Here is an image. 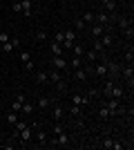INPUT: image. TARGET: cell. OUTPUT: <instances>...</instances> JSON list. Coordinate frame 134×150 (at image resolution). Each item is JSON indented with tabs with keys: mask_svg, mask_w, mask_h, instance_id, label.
<instances>
[{
	"mask_svg": "<svg viewBox=\"0 0 134 150\" xmlns=\"http://www.w3.org/2000/svg\"><path fill=\"white\" fill-rule=\"evenodd\" d=\"M11 11H16V13L22 11V5H20V0H13V2H11Z\"/></svg>",
	"mask_w": 134,
	"mask_h": 150,
	"instance_id": "d6a6232c",
	"label": "cell"
},
{
	"mask_svg": "<svg viewBox=\"0 0 134 150\" xmlns=\"http://www.w3.org/2000/svg\"><path fill=\"white\" fill-rule=\"evenodd\" d=\"M49 105H51L49 96H40V99H38V108H40V110H43V108H49Z\"/></svg>",
	"mask_w": 134,
	"mask_h": 150,
	"instance_id": "603a6c76",
	"label": "cell"
},
{
	"mask_svg": "<svg viewBox=\"0 0 134 150\" xmlns=\"http://www.w3.org/2000/svg\"><path fill=\"white\" fill-rule=\"evenodd\" d=\"M105 65H107V76H109V81H114V79H119V76H121V65H119L116 61L105 58Z\"/></svg>",
	"mask_w": 134,
	"mask_h": 150,
	"instance_id": "5b68a950",
	"label": "cell"
},
{
	"mask_svg": "<svg viewBox=\"0 0 134 150\" xmlns=\"http://www.w3.org/2000/svg\"><path fill=\"white\" fill-rule=\"evenodd\" d=\"M20 5H22V13H25V18H32V0H20Z\"/></svg>",
	"mask_w": 134,
	"mask_h": 150,
	"instance_id": "ac0fdd59",
	"label": "cell"
},
{
	"mask_svg": "<svg viewBox=\"0 0 134 150\" xmlns=\"http://www.w3.org/2000/svg\"><path fill=\"white\" fill-rule=\"evenodd\" d=\"M112 144H114V141H112L109 137H105V139H103V144H101V148H105V150H112Z\"/></svg>",
	"mask_w": 134,
	"mask_h": 150,
	"instance_id": "836d02e7",
	"label": "cell"
},
{
	"mask_svg": "<svg viewBox=\"0 0 134 150\" xmlns=\"http://www.w3.org/2000/svg\"><path fill=\"white\" fill-rule=\"evenodd\" d=\"M74 79H76V81H81V83H85V81H87V67L74 69Z\"/></svg>",
	"mask_w": 134,
	"mask_h": 150,
	"instance_id": "5bb4252c",
	"label": "cell"
},
{
	"mask_svg": "<svg viewBox=\"0 0 134 150\" xmlns=\"http://www.w3.org/2000/svg\"><path fill=\"white\" fill-rule=\"evenodd\" d=\"M49 52H51V54H54V56H63V45H60V43H56V40H51V43H49Z\"/></svg>",
	"mask_w": 134,
	"mask_h": 150,
	"instance_id": "4fadbf2b",
	"label": "cell"
},
{
	"mask_svg": "<svg viewBox=\"0 0 134 150\" xmlns=\"http://www.w3.org/2000/svg\"><path fill=\"white\" fill-rule=\"evenodd\" d=\"M47 81H49V83H54V85H58L60 90L65 88V83H63V74H60L58 69H54V72H49V74H47Z\"/></svg>",
	"mask_w": 134,
	"mask_h": 150,
	"instance_id": "52a82bcc",
	"label": "cell"
},
{
	"mask_svg": "<svg viewBox=\"0 0 134 150\" xmlns=\"http://www.w3.org/2000/svg\"><path fill=\"white\" fill-rule=\"evenodd\" d=\"M47 38H49V34H47L45 29H38V31H36V40H38V43H45Z\"/></svg>",
	"mask_w": 134,
	"mask_h": 150,
	"instance_id": "7402d4cb",
	"label": "cell"
},
{
	"mask_svg": "<svg viewBox=\"0 0 134 150\" xmlns=\"http://www.w3.org/2000/svg\"><path fill=\"white\" fill-rule=\"evenodd\" d=\"M36 125H38L36 121H32V123H27L25 128H22V130L18 132V137H16V139H18V141H20L22 146H25V144H29V141L34 139V130H36Z\"/></svg>",
	"mask_w": 134,
	"mask_h": 150,
	"instance_id": "7a4b0ae2",
	"label": "cell"
},
{
	"mask_svg": "<svg viewBox=\"0 0 134 150\" xmlns=\"http://www.w3.org/2000/svg\"><path fill=\"white\" fill-rule=\"evenodd\" d=\"M20 61H22V63L32 61V54H27V52H22V54H20Z\"/></svg>",
	"mask_w": 134,
	"mask_h": 150,
	"instance_id": "60d3db41",
	"label": "cell"
},
{
	"mask_svg": "<svg viewBox=\"0 0 134 150\" xmlns=\"http://www.w3.org/2000/svg\"><path fill=\"white\" fill-rule=\"evenodd\" d=\"M34 134H36V141H38L40 146H47V144H49V137H47V132H45V130H36Z\"/></svg>",
	"mask_w": 134,
	"mask_h": 150,
	"instance_id": "9a60e30c",
	"label": "cell"
},
{
	"mask_svg": "<svg viewBox=\"0 0 134 150\" xmlns=\"http://www.w3.org/2000/svg\"><path fill=\"white\" fill-rule=\"evenodd\" d=\"M20 112H22V114H32V112H34V105L29 103V101H25V103H22V110H20Z\"/></svg>",
	"mask_w": 134,
	"mask_h": 150,
	"instance_id": "83f0119b",
	"label": "cell"
},
{
	"mask_svg": "<svg viewBox=\"0 0 134 150\" xmlns=\"http://www.w3.org/2000/svg\"><path fill=\"white\" fill-rule=\"evenodd\" d=\"M9 110H13V112H20V110H22V101L13 99V103H11V105H9Z\"/></svg>",
	"mask_w": 134,
	"mask_h": 150,
	"instance_id": "484cf974",
	"label": "cell"
},
{
	"mask_svg": "<svg viewBox=\"0 0 134 150\" xmlns=\"http://www.w3.org/2000/svg\"><path fill=\"white\" fill-rule=\"evenodd\" d=\"M16 121H18V112H13V110H9V112H7V123H9V125H13Z\"/></svg>",
	"mask_w": 134,
	"mask_h": 150,
	"instance_id": "44dd1931",
	"label": "cell"
},
{
	"mask_svg": "<svg viewBox=\"0 0 134 150\" xmlns=\"http://www.w3.org/2000/svg\"><path fill=\"white\" fill-rule=\"evenodd\" d=\"M25 69H27V72H34V69H36V65H34V58L25 63Z\"/></svg>",
	"mask_w": 134,
	"mask_h": 150,
	"instance_id": "8d00e7d4",
	"label": "cell"
},
{
	"mask_svg": "<svg viewBox=\"0 0 134 150\" xmlns=\"http://www.w3.org/2000/svg\"><path fill=\"white\" fill-rule=\"evenodd\" d=\"M98 119H101V121H107V119H112V114H109V110H107L105 105H101V108H98Z\"/></svg>",
	"mask_w": 134,
	"mask_h": 150,
	"instance_id": "d6986e66",
	"label": "cell"
},
{
	"mask_svg": "<svg viewBox=\"0 0 134 150\" xmlns=\"http://www.w3.org/2000/svg\"><path fill=\"white\" fill-rule=\"evenodd\" d=\"M69 114L76 119V117H81V114H83V108H81V105H72V108H69Z\"/></svg>",
	"mask_w": 134,
	"mask_h": 150,
	"instance_id": "cb8c5ba5",
	"label": "cell"
},
{
	"mask_svg": "<svg viewBox=\"0 0 134 150\" xmlns=\"http://www.w3.org/2000/svg\"><path fill=\"white\" fill-rule=\"evenodd\" d=\"M72 67H74V69L83 67V56H74V58H72Z\"/></svg>",
	"mask_w": 134,
	"mask_h": 150,
	"instance_id": "4316f807",
	"label": "cell"
},
{
	"mask_svg": "<svg viewBox=\"0 0 134 150\" xmlns=\"http://www.w3.org/2000/svg\"><path fill=\"white\" fill-rule=\"evenodd\" d=\"M101 94L105 96V99H119V101H123V96H125V90L119 88V85H114L112 81H105V85H103Z\"/></svg>",
	"mask_w": 134,
	"mask_h": 150,
	"instance_id": "6da1fadb",
	"label": "cell"
},
{
	"mask_svg": "<svg viewBox=\"0 0 134 150\" xmlns=\"http://www.w3.org/2000/svg\"><path fill=\"white\" fill-rule=\"evenodd\" d=\"M121 74H123V79L128 81L130 92H132V88H134V67L132 65H125V67H121Z\"/></svg>",
	"mask_w": 134,
	"mask_h": 150,
	"instance_id": "8992f818",
	"label": "cell"
},
{
	"mask_svg": "<svg viewBox=\"0 0 134 150\" xmlns=\"http://www.w3.org/2000/svg\"><path fill=\"white\" fill-rule=\"evenodd\" d=\"M9 38H11V34H7V31H2V34H0V45H2V43H7Z\"/></svg>",
	"mask_w": 134,
	"mask_h": 150,
	"instance_id": "74e56055",
	"label": "cell"
},
{
	"mask_svg": "<svg viewBox=\"0 0 134 150\" xmlns=\"http://www.w3.org/2000/svg\"><path fill=\"white\" fill-rule=\"evenodd\" d=\"M51 65H54V69H58V72H65V69H67V58L65 56H54L51 58Z\"/></svg>",
	"mask_w": 134,
	"mask_h": 150,
	"instance_id": "8fae6325",
	"label": "cell"
},
{
	"mask_svg": "<svg viewBox=\"0 0 134 150\" xmlns=\"http://www.w3.org/2000/svg\"><path fill=\"white\" fill-rule=\"evenodd\" d=\"M0 148H5V150H13V148H16V144H13V141H9V144H0Z\"/></svg>",
	"mask_w": 134,
	"mask_h": 150,
	"instance_id": "ab89813d",
	"label": "cell"
},
{
	"mask_svg": "<svg viewBox=\"0 0 134 150\" xmlns=\"http://www.w3.org/2000/svg\"><path fill=\"white\" fill-rule=\"evenodd\" d=\"M125 61H128V65H132V61H134V52H132V47L125 52Z\"/></svg>",
	"mask_w": 134,
	"mask_h": 150,
	"instance_id": "e575fe53",
	"label": "cell"
},
{
	"mask_svg": "<svg viewBox=\"0 0 134 150\" xmlns=\"http://www.w3.org/2000/svg\"><path fill=\"white\" fill-rule=\"evenodd\" d=\"M85 94H87V96H89V99H98V96H101V90H87V92H85Z\"/></svg>",
	"mask_w": 134,
	"mask_h": 150,
	"instance_id": "1f68e13d",
	"label": "cell"
},
{
	"mask_svg": "<svg viewBox=\"0 0 134 150\" xmlns=\"http://www.w3.org/2000/svg\"><path fill=\"white\" fill-rule=\"evenodd\" d=\"M72 103H74V105H81V108H85V105H89V103H92V99H89L87 94H74V96H72Z\"/></svg>",
	"mask_w": 134,
	"mask_h": 150,
	"instance_id": "ba28073f",
	"label": "cell"
},
{
	"mask_svg": "<svg viewBox=\"0 0 134 150\" xmlns=\"http://www.w3.org/2000/svg\"><path fill=\"white\" fill-rule=\"evenodd\" d=\"M0 47H2V54H11V52L16 50V47H18V38H16V36H11L9 40H7V43H2V45H0Z\"/></svg>",
	"mask_w": 134,
	"mask_h": 150,
	"instance_id": "9c48e42d",
	"label": "cell"
},
{
	"mask_svg": "<svg viewBox=\"0 0 134 150\" xmlns=\"http://www.w3.org/2000/svg\"><path fill=\"white\" fill-rule=\"evenodd\" d=\"M54 40H56V43H60V45H63V40H65L63 31H56V34H54Z\"/></svg>",
	"mask_w": 134,
	"mask_h": 150,
	"instance_id": "d590c367",
	"label": "cell"
},
{
	"mask_svg": "<svg viewBox=\"0 0 134 150\" xmlns=\"http://www.w3.org/2000/svg\"><path fill=\"white\" fill-rule=\"evenodd\" d=\"M63 117H65V110H63L60 105H56V108H54V119H56V121H60Z\"/></svg>",
	"mask_w": 134,
	"mask_h": 150,
	"instance_id": "d4e9b609",
	"label": "cell"
},
{
	"mask_svg": "<svg viewBox=\"0 0 134 150\" xmlns=\"http://www.w3.org/2000/svg\"><path fill=\"white\" fill-rule=\"evenodd\" d=\"M98 40H101V45L107 50V47H112V43H114V38H112V34H103V36H98Z\"/></svg>",
	"mask_w": 134,
	"mask_h": 150,
	"instance_id": "2e32d148",
	"label": "cell"
},
{
	"mask_svg": "<svg viewBox=\"0 0 134 150\" xmlns=\"http://www.w3.org/2000/svg\"><path fill=\"white\" fill-rule=\"evenodd\" d=\"M36 83H40V85L49 83V81H47V74H45V72H38V74H36Z\"/></svg>",
	"mask_w": 134,
	"mask_h": 150,
	"instance_id": "f1b7e54d",
	"label": "cell"
},
{
	"mask_svg": "<svg viewBox=\"0 0 134 150\" xmlns=\"http://www.w3.org/2000/svg\"><path fill=\"white\" fill-rule=\"evenodd\" d=\"M51 130H54V134H58V132H63L65 128H63V125H60V121H56V125H54Z\"/></svg>",
	"mask_w": 134,
	"mask_h": 150,
	"instance_id": "f35d334b",
	"label": "cell"
},
{
	"mask_svg": "<svg viewBox=\"0 0 134 150\" xmlns=\"http://www.w3.org/2000/svg\"><path fill=\"white\" fill-rule=\"evenodd\" d=\"M74 29H76V31H83L85 29V23L81 18H74Z\"/></svg>",
	"mask_w": 134,
	"mask_h": 150,
	"instance_id": "4dcf8cb0",
	"label": "cell"
},
{
	"mask_svg": "<svg viewBox=\"0 0 134 150\" xmlns=\"http://www.w3.org/2000/svg\"><path fill=\"white\" fill-rule=\"evenodd\" d=\"M78 18L83 20L85 25H92V23H94V11H92V9H87V11H83V16H78Z\"/></svg>",
	"mask_w": 134,
	"mask_h": 150,
	"instance_id": "e0dca14e",
	"label": "cell"
},
{
	"mask_svg": "<svg viewBox=\"0 0 134 150\" xmlns=\"http://www.w3.org/2000/svg\"><path fill=\"white\" fill-rule=\"evenodd\" d=\"M121 34H123L125 38H130V40H132V36H134V27H132V25H130V27H125V29H123Z\"/></svg>",
	"mask_w": 134,
	"mask_h": 150,
	"instance_id": "f546056e",
	"label": "cell"
},
{
	"mask_svg": "<svg viewBox=\"0 0 134 150\" xmlns=\"http://www.w3.org/2000/svg\"><path fill=\"white\" fill-rule=\"evenodd\" d=\"M94 23H98V25H105L107 27V31L112 34V13H107V11H96L94 13Z\"/></svg>",
	"mask_w": 134,
	"mask_h": 150,
	"instance_id": "277c9868",
	"label": "cell"
},
{
	"mask_svg": "<svg viewBox=\"0 0 134 150\" xmlns=\"http://www.w3.org/2000/svg\"><path fill=\"white\" fill-rule=\"evenodd\" d=\"M69 52H74V56H83V54H85V47H83L81 43H74Z\"/></svg>",
	"mask_w": 134,
	"mask_h": 150,
	"instance_id": "ffe728a7",
	"label": "cell"
},
{
	"mask_svg": "<svg viewBox=\"0 0 134 150\" xmlns=\"http://www.w3.org/2000/svg\"><path fill=\"white\" fill-rule=\"evenodd\" d=\"M105 31H107V27H105V25H98V23H92V29H89V34H92L94 38L103 36Z\"/></svg>",
	"mask_w": 134,
	"mask_h": 150,
	"instance_id": "7c38bea8",
	"label": "cell"
},
{
	"mask_svg": "<svg viewBox=\"0 0 134 150\" xmlns=\"http://www.w3.org/2000/svg\"><path fill=\"white\" fill-rule=\"evenodd\" d=\"M103 105H105V108L109 110V114H112V117L125 114V110H123V105H121V101H119V99H107L105 103H103Z\"/></svg>",
	"mask_w": 134,
	"mask_h": 150,
	"instance_id": "3957f363",
	"label": "cell"
},
{
	"mask_svg": "<svg viewBox=\"0 0 134 150\" xmlns=\"http://www.w3.org/2000/svg\"><path fill=\"white\" fill-rule=\"evenodd\" d=\"M92 72H94L96 76H101V79H105V76H107V65H105V58H103L101 63H96V65H92Z\"/></svg>",
	"mask_w": 134,
	"mask_h": 150,
	"instance_id": "30bf717a",
	"label": "cell"
}]
</instances>
